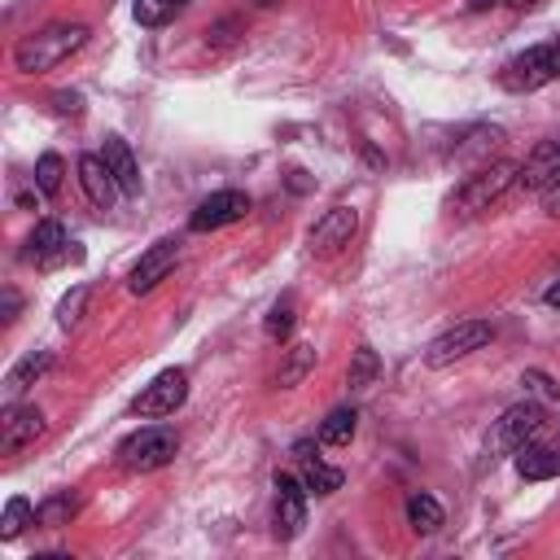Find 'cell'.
<instances>
[{
    "label": "cell",
    "instance_id": "cell-1",
    "mask_svg": "<svg viewBox=\"0 0 560 560\" xmlns=\"http://www.w3.org/2000/svg\"><path fill=\"white\" fill-rule=\"evenodd\" d=\"M83 44H88V26L83 22H52V26H39V31L18 39L13 66L22 74H44V70H57L61 61H70Z\"/></svg>",
    "mask_w": 560,
    "mask_h": 560
},
{
    "label": "cell",
    "instance_id": "cell-2",
    "mask_svg": "<svg viewBox=\"0 0 560 560\" xmlns=\"http://www.w3.org/2000/svg\"><path fill=\"white\" fill-rule=\"evenodd\" d=\"M516 175H521V162H512V158H499L490 166H477L451 192V214H481V210H490L516 184Z\"/></svg>",
    "mask_w": 560,
    "mask_h": 560
},
{
    "label": "cell",
    "instance_id": "cell-3",
    "mask_svg": "<svg viewBox=\"0 0 560 560\" xmlns=\"http://www.w3.org/2000/svg\"><path fill=\"white\" fill-rule=\"evenodd\" d=\"M175 451H179V433L171 424H144V429L127 433L114 455L127 472H158L175 459Z\"/></svg>",
    "mask_w": 560,
    "mask_h": 560
},
{
    "label": "cell",
    "instance_id": "cell-4",
    "mask_svg": "<svg viewBox=\"0 0 560 560\" xmlns=\"http://www.w3.org/2000/svg\"><path fill=\"white\" fill-rule=\"evenodd\" d=\"M551 79H560V35L547 39V44H534V48L516 52L503 66V74H499V83L508 92H534V88H542Z\"/></svg>",
    "mask_w": 560,
    "mask_h": 560
},
{
    "label": "cell",
    "instance_id": "cell-5",
    "mask_svg": "<svg viewBox=\"0 0 560 560\" xmlns=\"http://www.w3.org/2000/svg\"><path fill=\"white\" fill-rule=\"evenodd\" d=\"M542 420H547V411L538 402H529V398L516 402V407H508L490 424V433H486V455H516V446H525L529 438L542 433Z\"/></svg>",
    "mask_w": 560,
    "mask_h": 560
},
{
    "label": "cell",
    "instance_id": "cell-6",
    "mask_svg": "<svg viewBox=\"0 0 560 560\" xmlns=\"http://www.w3.org/2000/svg\"><path fill=\"white\" fill-rule=\"evenodd\" d=\"M184 398H188V372H184V368H166V372H158V376L131 398V411H136L140 420H162V416H175V411L184 407Z\"/></svg>",
    "mask_w": 560,
    "mask_h": 560
},
{
    "label": "cell",
    "instance_id": "cell-7",
    "mask_svg": "<svg viewBox=\"0 0 560 560\" xmlns=\"http://www.w3.org/2000/svg\"><path fill=\"white\" fill-rule=\"evenodd\" d=\"M490 337H494V328H490L486 319H464V324H455V328H446L442 337H433V341H429L424 363H429V368H446V363L468 359L472 350L490 346Z\"/></svg>",
    "mask_w": 560,
    "mask_h": 560
},
{
    "label": "cell",
    "instance_id": "cell-8",
    "mask_svg": "<svg viewBox=\"0 0 560 560\" xmlns=\"http://www.w3.org/2000/svg\"><path fill=\"white\" fill-rule=\"evenodd\" d=\"M306 525V486L302 477L276 472V499H271V529L280 542H293Z\"/></svg>",
    "mask_w": 560,
    "mask_h": 560
},
{
    "label": "cell",
    "instance_id": "cell-9",
    "mask_svg": "<svg viewBox=\"0 0 560 560\" xmlns=\"http://www.w3.org/2000/svg\"><path fill=\"white\" fill-rule=\"evenodd\" d=\"M245 214H249V197L241 188H219V192L197 201V210L188 214V228L192 232H214V228H228V223H236Z\"/></svg>",
    "mask_w": 560,
    "mask_h": 560
},
{
    "label": "cell",
    "instance_id": "cell-10",
    "mask_svg": "<svg viewBox=\"0 0 560 560\" xmlns=\"http://www.w3.org/2000/svg\"><path fill=\"white\" fill-rule=\"evenodd\" d=\"M74 171H79V188H83V197H88L96 210H114V201L122 197V188H118L109 162H105L101 153H83Z\"/></svg>",
    "mask_w": 560,
    "mask_h": 560
},
{
    "label": "cell",
    "instance_id": "cell-11",
    "mask_svg": "<svg viewBox=\"0 0 560 560\" xmlns=\"http://www.w3.org/2000/svg\"><path fill=\"white\" fill-rule=\"evenodd\" d=\"M175 258H179V241H158V245H149V249L140 254V262L131 267L127 289H131V293H149V289H158V284L171 276Z\"/></svg>",
    "mask_w": 560,
    "mask_h": 560
},
{
    "label": "cell",
    "instance_id": "cell-12",
    "mask_svg": "<svg viewBox=\"0 0 560 560\" xmlns=\"http://www.w3.org/2000/svg\"><path fill=\"white\" fill-rule=\"evenodd\" d=\"M44 433V411L35 407V402H9L4 411H0V446L4 451H22L26 442H35Z\"/></svg>",
    "mask_w": 560,
    "mask_h": 560
},
{
    "label": "cell",
    "instance_id": "cell-13",
    "mask_svg": "<svg viewBox=\"0 0 560 560\" xmlns=\"http://www.w3.org/2000/svg\"><path fill=\"white\" fill-rule=\"evenodd\" d=\"M354 228H359V214H354L350 206H332V210H324V219L311 228V249H315V254H337L341 245H350Z\"/></svg>",
    "mask_w": 560,
    "mask_h": 560
},
{
    "label": "cell",
    "instance_id": "cell-14",
    "mask_svg": "<svg viewBox=\"0 0 560 560\" xmlns=\"http://www.w3.org/2000/svg\"><path fill=\"white\" fill-rule=\"evenodd\" d=\"M66 254H70V258H79V249H70L66 228H61L57 219L35 223V232L26 236V258H31V262H39V267H57Z\"/></svg>",
    "mask_w": 560,
    "mask_h": 560
},
{
    "label": "cell",
    "instance_id": "cell-15",
    "mask_svg": "<svg viewBox=\"0 0 560 560\" xmlns=\"http://www.w3.org/2000/svg\"><path fill=\"white\" fill-rule=\"evenodd\" d=\"M293 459H298V477H302L306 494H332V490H341L346 472L332 468V464H324V459L315 455V442H298V446H293Z\"/></svg>",
    "mask_w": 560,
    "mask_h": 560
},
{
    "label": "cell",
    "instance_id": "cell-16",
    "mask_svg": "<svg viewBox=\"0 0 560 560\" xmlns=\"http://www.w3.org/2000/svg\"><path fill=\"white\" fill-rule=\"evenodd\" d=\"M516 472H521L525 481L560 477V438H551V442L529 438L525 446H516Z\"/></svg>",
    "mask_w": 560,
    "mask_h": 560
},
{
    "label": "cell",
    "instance_id": "cell-17",
    "mask_svg": "<svg viewBox=\"0 0 560 560\" xmlns=\"http://www.w3.org/2000/svg\"><path fill=\"white\" fill-rule=\"evenodd\" d=\"M101 158L109 162V171H114L122 197H136V192H140V166H136V153L127 149V140H122V136H105Z\"/></svg>",
    "mask_w": 560,
    "mask_h": 560
},
{
    "label": "cell",
    "instance_id": "cell-18",
    "mask_svg": "<svg viewBox=\"0 0 560 560\" xmlns=\"http://www.w3.org/2000/svg\"><path fill=\"white\" fill-rule=\"evenodd\" d=\"M560 171V140H547V144H538L529 158H525V166H521V184L525 188H542L551 175Z\"/></svg>",
    "mask_w": 560,
    "mask_h": 560
},
{
    "label": "cell",
    "instance_id": "cell-19",
    "mask_svg": "<svg viewBox=\"0 0 560 560\" xmlns=\"http://www.w3.org/2000/svg\"><path fill=\"white\" fill-rule=\"evenodd\" d=\"M52 368V354L48 350H35V354H26V359H18L13 368H9V376H4V394H9V402L26 389V385H35L44 372Z\"/></svg>",
    "mask_w": 560,
    "mask_h": 560
},
{
    "label": "cell",
    "instance_id": "cell-20",
    "mask_svg": "<svg viewBox=\"0 0 560 560\" xmlns=\"http://www.w3.org/2000/svg\"><path fill=\"white\" fill-rule=\"evenodd\" d=\"M442 503L433 499V494H424V490H416V494H407V525L416 529V534H438L442 529Z\"/></svg>",
    "mask_w": 560,
    "mask_h": 560
},
{
    "label": "cell",
    "instance_id": "cell-21",
    "mask_svg": "<svg viewBox=\"0 0 560 560\" xmlns=\"http://www.w3.org/2000/svg\"><path fill=\"white\" fill-rule=\"evenodd\" d=\"M311 368H315V346L298 341V346L284 350V363H280V372H276V385H280V389H293V385H302V376H306Z\"/></svg>",
    "mask_w": 560,
    "mask_h": 560
},
{
    "label": "cell",
    "instance_id": "cell-22",
    "mask_svg": "<svg viewBox=\"0 0 560 560\" xmlns=\"http://www.w3.org/2000/svg\"><path fill=\"white\" fill-rule=\"evenodd\" d=\"M354 429H359L354 407H337V411L324 416V424H319V442H324V446H350Z\"/></svg>",
    "mask_w": 560,
    "mask_h": 560
},
{
    "label": "cell",
    "instance_id": "cell-23",
    "mask_svg": "<svg viewBox=\"0 0 560 560\" xmlns=\"http://www.w3.org/2000/svg\"><path fill=\"white\" fill-rule=\"evenodd\" d=\"M74 512H79V494L61 490V494H52V499H44V503L35 508V521L48 525V529H57V525H70Z\"/></svg>",
    "mask_w": 560,
    "mask_h": 560
},
{
    "label": "cell",
    "instance_id": "cell-24",
    "mask_svg": "<svg viewBox=\"0 0 560 560\" xmlns=\"http://www.w3.org/2000/svg\"><path fill=\"white\" fill-rule=\"evenodd\" d=\"M262 328H267V337H271V341H289V337H293V328H298V306H293V298H289V293L271 306V315H267V324H262Z\"/></svg>",
    "mask_w": 560,
    "mask_h": 560
},
{
    "label": "cell",
    "instance_id": "cell-25",
    "mask_svg": "<svg viewBox=\"0 0 560 560\" xmlns=\"http://www.w3.org/2000/svg\"><path fill=\"white\" fill-rule=\"evenodd\" d=\"M31 521H35V508H31V499L13 494V499L4 503V516H0V538H18V534H22Z\"/></svg>",
    "mask_w": 560,
    "mask_h": 560
},
{
    "label": "cell",
    "instance_id": "cell-26",
    "mask_svg": "<svg viewBox=\"0 0 560 560\" xmlns=\"http://www.w3.org/2000/svg\"><path fill=\"white\" fill-rule=\"evenodd\" d=\"M376 372H381V359H376V350L372 346H359L354 350V359H350V389H368L372 381H376Z\"/></svg>",
    "mask_w": 560,
    "mask_h": 560
},
{
    "label": "cell",
    "instance_id": "cell-27",
    "mask_svg": "<svg viewBox=\"0 0 560 560\" xmlns=\"http://www.w3.org/2000/svg\"><path fill=\"white\" fill-rule=\"evenodd\" d=\"M61 175H66V162L57 153H39V162H35V188L44 197H52L61 188Z\"/></svg>",
    "mask_w": 560,
    "mask_h": 560
},
{
    "label": "cell",
    "instance_id": "cell-28",
    "mask_svg": "<svg viewBox=\"0 0 560 560\" xmlns=\"http://www.w3.org/2000/svg\"><path fill=\"white\" fill-rule=\"evenodd\" d=\"M175 9H179V0H136L131 4V13H136L140 26H166L175 18Z\"/></svg>",
    "mask_w": 560,
    "mask_h": 560
},
{
    "label": "cell",
    "instance_id": "cell-29",
    "mask_svg": "<svg viewBox=\"0 0 560 560\" xmlns=\"http://www.w3.org/2000/svg\"><path fill=\"white\" fill-rule=\"evenodd\" d=\"M88 298H92V289H88V284H74V289H70V293L57 302V324H61V328H74V324L83 319Z\"/></svg>",
    "mask_w": 560,
    "mask_h": 560
},
{
    "label": "cell",
    "instance_id": "cell-30",
    "mask_svg": "<svg viewBox=\"0 0 560 560\" xmlns=\"http://www.w3.org/2000/svg\"><path fill=\"white\" fill-rule=\"evenodd\" d=\"M521 385L529 389V394H538V398H547V402H556L560 398V385L547 376V372H538V368H525V376H521Z\"/></svg>",
    "mask_w": 560,
    "mask_h": 560
},
{
    "label": "cell",
    "instance_id": "cell-31",
    "mask_svg": "<svg viewBox=\"0 0 560 560\" xmlns=\"http://www.w3.org/2000/svg\"><path fill=\"white\" fill-rule=\"evenodd\" d=\"M538 192H542V210H547V214H560V171H556Z\"/></svg>",
    "mask_w": 560,
    "mask_h": 560
},
{
    "label": "cell",
    "instance_id": "cell-32",
    "mask_svg": "<svg viewBox=\"0 0 560 560\" xmlns=\"http://www.w3.org/2000/svg\"><path fill=\"white\" fill-rule=\"evenodd\" d=\"M52 101H57V109H61V114H79V109H83V105H79V96H74V92H57V96H52Z\"/></svg>",
    "mask_w": 560,
    "mask_h": 560
},
{
    "label": "cell",
    "instance_id": "cell-33",
    "mask_svg": "<svg viewBox=\"0 0 560 560\" xmlns=\"http://www.w3.org/2000/svg\"><path fill=\"white\" fill-rule=\"evenodd\" d=\"M18 311H22V298H18V289H4V319H18Z\"/></svg>",
    "mask_w": 560,
    "mask_h": 560
},
{
    "label": "cell",
    "instance_id": "cell-34",
    "mask_svg": "<svg viewBox=\"0 0 560 560\" xmlns=\"http://www.w3.org/2000/svg\"><path fill=\"white\" fill-rule=\"evenodd\" d=\"M547 306H556V311H560V280L547 289Z\"/></svg>",
    "mask_w": 560,
    "mask_h": 560
},
{
    "label": "cell",
    "instance_id": "cell-35",
    "mask_svg": "<svg viewBox=\"0 0 560 560\" xmlns=\"http://www.w3.org/2000/svg\"><path fill=\"white\" fill-rule=\"evenodd\" d=\"M490 4H499V0H468V9H490Z\"/></svg>",
    "mask_w": 560,
    "mask_h": 560
},
{
    "label": "cell",
    "instance_id": "cell-36",
    "mask_svg": "<svg viewBox=\"0 0 560 560\" xmlns=\"http://www.w3.org/2000/svg\"><path fill=\"white\" fill-rule=\"evenodd\" d=\"M503 4H512V9H525V4H538V0H503Z\"/></svg>",
    "mask_w": 560,
    "mask_h": 560
},
{
    "label": "cell",
    "instance_id": "cell-37",
    "mask_svg": "<svg viewBox=\"0 0 560 560\" xmlns=\"http://www.w3.org/2000/svg\"><path fill=\"white\" fill-rule=\"evenodd\" d=\"M258 4H276V0H258Z\"/></svg>",
    "mask_w": 560,
    "mask_h": 560
},
{
    "label": "cell",
    "instance_id": "cell-38",
    "mask_svg": "<svg viewBox=\"0 0 560 560\" xmlns=\"http://www.w3.org/2000/svg\"><path fill=\"white\" fill-rule=\"evenodd\" d=\"M179 4H188V0H179Z\"/></svg>",
    "mask_w": 560,
    "mask_h": 560
}]
</instances>
